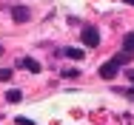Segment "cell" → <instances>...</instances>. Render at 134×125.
<instances>
[{"label": "cell", "mask_w": 134, "mask_h": 125, "mask_svg": "<svg viewBox=\"0 0 134 125\" xmlns=\"http://www.w3.org/2000/svg\"><path fill=\"white\" fill-rule=\"evenodd\" d=\"M80 40H83V46H88V49H97V46H100V31H97L94 26H83Z\"/></svg>", "instance_id": "6da1fadb"}, {"label": "cell", "mask_w": 134, "mask_h": 125, "mask_svg": "<svg viewBox=\"0 0 134 125\" xmlns=\"http://www.w3.org/2000/svg\"><path fill=\"white\" fill-rule=\"evenodd\" d=\"M117 74H120V66H117L114 60H108V63L100 66V77H103V80H114Z\"/></svg>", "instance_id": "7a4b0ae2"}, {"label": "cell", "mask_w": 134, "mask_h": 125, "mask_svg": "<svg viewBox=\"0 0 134 125\" xmlns=\"http://www.w3.org/2000/svg\"><path fill=\"white\" fill-rule=\"evenodd\" d=\"M20 66H23L26 71H31V74H40V71H43V66H40L37 60H31V57H23V60H17V68H20Z\"/></svg>", "instance_id": "3957f363"}, {"label": "cell", "mask_w": 134, "mask_h": 125, "mask_svg": "<svg viewBox=\"0 0 134 125\" xmlns=\"http://www.w3.org/2000/svg\"><path fill=\"white\" fill-rule=\"evenodd\" d=\"M12 17H14V23H29L31 11H29L26 6H14V9H12Z\"/></svg>", "instance_id": "277c9868"}, {"label": "cell", "mask_w": 134, "mask_h": 125, "mask_svg": "<svg viewBox=\"0 0 134 125\" xmlns=\"http://www.w3.org/2000/svg\"><path fill=\"white\" fill-rule=\"evenodd\" d=\"M111 60H114L117 66H129V63H131V51H120V54L111 57Z\"/></svg>", "instance_id": "5b68a950"}, {"label": "cell", "mask_w": 134, "mask_h": 125, "mask_svg": "<svg viewBox=\"0 0 134 125\" xmlns=\"http://www.w3.org/2000/svg\"><path fill=\"white\" fill-rule=\"evenodd\" d=\"M123 51H131L134 54V31H129V34L123 37Z\"/></svg>", "instance_id": "8992f818"}, {"label": "cell", "mask_w": 134, "mask_h": 125, "mask_svg": "<svg viewBox=\"0 0 134 125\" xmlns=\"http://www.w3.org/2000/svg\"><path fill=\"white\" fill-rule=\"evenodd\" d=\"M6 100L9 102H20L23 100V91H20V88H12V91H6Z\"/></svg>", "instance_id": "52a82bcc"}, {"label": "cell", "mask_w": 134, "mask_h": 125, "mask_svg": "<svg viewBox=\"0 0 134 125\" xmlns=\"http://www.w3.org/2000/svg\"><path fill=\"white\" fill-rule=\"evenodd\" d=\"M66 57L69 60H83V49H66Z\"/></svg>", "instance_id": "ba28073f"}, {"label": "cell", "mask_w": 134, "mask_h": 125, "mask_svg": "<svg viewBox=\"0 0 134 125\" xmlns=\"http://www.w3.org/2000/svg\"><path fill=\"white\" fill-rule=\"evenodd\" d=\"M6 80H12V71L9 68H0V82H6Z\"/></svg>", "instance_id": "9c48e42d"}, {"label": "cell", "mask_w": 134, "mask_h": 125, "mask_svg": "<svg viewBox=\"0 0 134 125\" xmlns=\"http://www.w3.org/2000/svg\"><path fill=\"white\" fill-rule=\"evenodd\" d=\"M63 77H80L77 68H63Z\"/></svg>", "instance_id": "30bf717a"}, {"label": "cell", "mask_w": 134, "mask_h": 125, "mask_svg": "<svg viewBox=\"0 0 134 125\" xmlns=\"http://www.w3.org/2000/svg\"><path fill=\"white\" fill-rule=\"evenodd\" d=\"M14 122H17V125H34V122H31V120H26V117H17Z\"/></svg>", "instance_id": "8fae6325"}, {"label": "cell", "mask_w": 134, "mask_h": 125, "mask_svg": "<svg viewBox=\"0 0 134 125\" xmlns=\"http://www.w3.org/2000/svg\"><path fill=\"white\" fill-rule=\"evenodd\" d=\"M126 3H129V6H134V0H126Z\"/></svg>", "instance_id": "7c38bea8"}, {"label": "cell", "mask_w": 134, "mask_h": 125, "mask_svg": "<svg viewBox=\"0 0 134 125\" xmlns=\"http://www.w3.org/2000/svg\"><path fill=\"white\" fill-rule=\"evenodd\" d=\"M0 54H3V46H0Z\"/></svg>", "instance_id": "4fadbf2b"}]
</instances>
